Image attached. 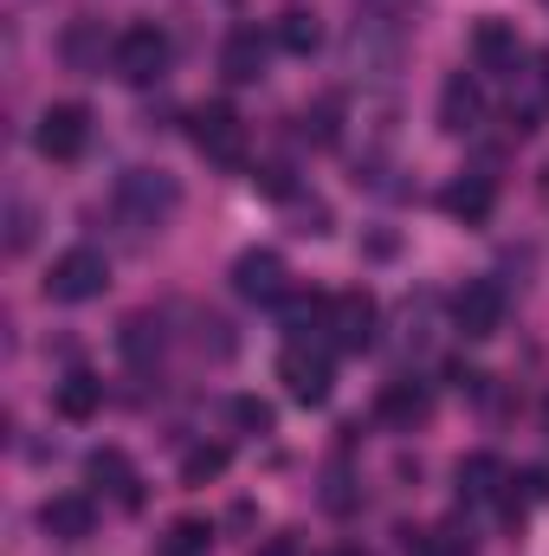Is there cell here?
<instances>
[{
    "instance_id": "1",
    "label": "cell",
    "mask_w": 549,
    "mask_h": 556,
    "mask_svg": "<svg viewBox=\"0 0 549 556\" xmlns=\"http://www.w3.org/2000/svg\"><path fill=\"white\" fill-rule=\"evenodd\" d=\"M111 72H117L124 85H155V78L168 72V33L149 26V20L124 26L117 46H111Z\"/></svg>"
},
{
    "instance_id": "2",
    "label": "cell",
    "mask_w": 549,
    "mask_h": 556,
    "mask_svg": "<svg viewBox=\"0 0 549 556\" xmlns=\"http://www.w3.org/2000/svg\"><path fill=\"white\" fill-rule=\"evenodd\" d=\"M117 207H124L137 227H162V220L181 207V188H175V175H162V168H130V175L117 181Z\"/></svg>"
},
{
    "instance_id": "3",
    "label": "cell",
    "mask_w": 549,
    "mask_h": 556,
    "mask_svg": "<svg viewBox=\"0 0 549 556\" xmlns=\"http://www.w3.org/2000/svg\"><path fill=\"white\" fill-rule=\"evenodd\" d=\"M104 285H111V260H104L98 247H72V253H59V266L46 278V298H59V304H91V298H104Z\"/></svg>"
},
{
    "instance_id": "4",
    "label": "cell",
    "mask_w": 549,
    "mask_h": 556,
    "mask_svg": "<svg viewBox=\"0 0 549 556\" xmlns=\"http://www.w3.org/2000/svg\"><path fill=\"white\" fill-rule=\"evenodd\" d=\"M194 149L207 162H220V168H240L246 162V124H240V111L233 104H201L194 111Z\"/></svg>"
},
{
    "instance_id": "5",
    "label": "cell",
    "mask_w": 549,
    "mask_h": 556,
    "mask_svg": "<svg viewBox=\"0 0 549 556\" xmlns=\"http://www.w3.org/2000/svg\"><path fill=\"white\" fill-rule=\"evenodd\" d=\"M278 382L291 389V402L323 408L336 376H330V356H323V350H310V343H284V356H278Z\"/></svg>"
},
{
    "instance_id": "6",
    "label": "cell",
    "mask_w": 549,
    "mask_h": 556,
    "mask_svg": "<svg viewBox=\"0 0 549 556\" xmlns=\"http://www.w3.org/2000/svg\"><path fill=\"white\" fill-rule=\"evenodd\" d=\"M452 330H459V337H472V343L498 337V330H505V285L472 278V285L452 298Z\"/></svg>"
},
{
    "instance_id": "7",
    "label": "cell",
    "mask_w": 549,
    "mask_h": 556,
    "mask_svg": "<svg viewBox=\"0 0 549 556\" xmlns=\"http://www.w3.org/2000/svg\"><path fill=\"white\" fill-rule=\"evenodd\" d=\"M33 142H39L46 162H78L85 142H91V111H85V104H52V111L39 117Z\"/></svg>"
},
{
    "instance_id": "8",
    "label": "cell",
    "mask_w": 549,
    "mask_h": 556,
    "mask_svg": "<svg viewBox=\"0 0 549 556\" xmlns=\"http://www.w3.org/2000/svg\"><path fill=\"white\" fill-rule=\"evenodd\" d=\"M472 59H478V72H491V78H518L524 72V46H518V26L511 20H478L472 26Z\"/></svg>"
},
{
    "instance_id": "9",
    "label": "cell",
    "mask_w": 549,
    "mask_h": 556,
    "mask_svg": "<svg viewBox=\"0 0 549 556\" xmlns=\"http://www.w3.org/2000/svg\"><path fill=\"white\" fill-rule=\"evenodd\" d=\"M323 330H330L336 350H369V343H375V298H369V291H336Z\"/></svg>"
},
{
    "instance_id": "10",
    "label": "cell",
    "mask_w": 549,
    "mask_h": 556,
    "mask_svg": "<svg viewBox=\"0 0 549 556\" xmlns=\"http://www.w3.org/2000/svg\"><path fill=\"white\" fill-rule=\"evenodd\" d=\"M284 260L266 253V247H253V253H240L233 260V291L246 298V304H284Z\"/></svg>"
},
{
    "instance_id": "11",
    "label": "cell",
    "mask_w": 549,
    "mask_h": 556,
    "mask_svg": "<svg viewBox=\"0 0 549 556\" xmlns=\"http://www.w3.org/2000/svg\"><path fill=\"white\" fill-rule=\"evenodd\" d=\"M349 59L362 65V72H395L401 65V33L388 26V13H369V20H356V33H349Z\"/></svg>"
},
{
    "instance_id": "12",
    "label": "cell",
    "mask_w": 549,
    "mask_h": 556,
    "mask_svg": "<svg viewBox=\"0 0 549 556\" xmlns=\"http://www.w3.org/2000/svg\"><path fill=\"white\" fill-rule=\"evenodd\" d=\"M478 124H485V91H478V78L452 72V78L439 85V130H446V137H472Z\"/></svg>"
},
{
    "instance_id": "13",
    "label": "cell",
    "mask_w": 549,
    "mask_h": 556,
    "mask_svg": "<svg viewBox=\"0 0 549 556\" xmlns=\"http://www.w3.org/2000/svg\"><path fill=\"white\" fill-rule=\"evenodd\" d=\"M85 479H91L98 492H111V498H117L124 511H137V505H142V479H137V466H130V459H124L117 446H98V453L85 459Z\"/></svg>"
},
{
    "instance_id": "14",
    "label": "cell",
    "mask_w": 549,
    "mask_h": 556,
    "mask_svg": "<svg viewBox=\"0 0 549 556\" xmlns=\"http://www.w3.org/2000/svg\"><path fill=\"white\" fill-rule=\"evenodd\" d=\"M39 531H46L52 544H85V538L98 531V511H91V498L65 492V498H46V505H39Z\"/></svg>"
},
{
    "instance_id": "15",
    "label": "cell",
    "mask_w": 549,
    "mask_h": 556,
    "mask_svg": "<svg viewBox=\"0 0 549 556\" xmlns=\"http://www.w3.org/2000/svg\"><path fill=\"white\" fill-rule=\"evenodd\" d=\"M511 85H518V98H511V124H518V130H544V117H549V52H537L531 72H518Z\"/></svg>"
},
{
    "instance_id": "16",
    "label": "cell",
    "mask_w": 549,
    "mask_h": 556,
    "mask_svg": "<svg viewBox=\"0 0 549 556\" xmlns=\"http://www.w3.org/2000/svg\"><path fill=\"white\" fill-rule=\"evenodd\" d=\"M439 207H446L452 220H465V227H485L491 207H498V188H491V175H459V181H446Z\"/></svg>"
},
{
    "instance_id": "17",
    "label": "cell",
    "mask_w": 549,
    "mask_h": 556,
    "mask_svg": "<svg viewBox=\"0 0 549 556\" xmlns=\"http://www.w3.org/2000/svg\"><path fill=\"white\" fill-rule=\"evenodd\" d=\"M375 415H382V427H395V433H413V427H426V415H433V395H426V382H388L382 402H375Z\"/></svg>"
},
{
    "instance_id": "18",
    "label": "cell",
    "mask_w": 549,
    "mask_h": 556,
    "mask_svg": "<svg viewBox=\"0 0 549 556\" xmlns=\"http://www.w3.org/2000/svg\"><path fill=\"white\" fill-rule=\"evenodd\" d=\"M220 72H227L233 85H259V78H266V39H259V26H233V33H227Z\"/></svg>"
},
{
    "instance_id": "19",
    "label": "cell",
    "mask_w": 549,
    "mask_h": 556,
    "mask_svg": "<svg viewBox=\"0 0 549 556\" xmlns=\"http://www.w3.org/2000/svg\"><path fill=\"white\" fill-rule=\"evenodd\" d=\"M52 408H59V420H91L104 408V382H98L91 369H72V376L52 389Z\"/></svg>"
},
{
    "instance_id": "20",
    "label": "cell",
    "mask_w": 549,
    "mask_h": 556,
    "mask_svg": "<svg viewBox=\"0 0 549 556\" xmlns=\"http://www.w3.org/2000/svg\"><path fill=\"white\" fill-rule=\"evenodd\" d=\"M401 551L408 556H472V525L446 518L433 531H401Z\"/></svg>"
},
{
    "instance_id": "21",
    "label": "cell",
    "mask_w": 549,
    "mask_h": 556,
    "mask_svg": "<svg viewBox=\"0 0 549 556\" xmlns=\"http://www.w3.org/2000/svg\"><path fill=\"white\" fill-rule=\"evenodd\" d=\"M117 350H124L137 369H149V363L162 356V317H155V311H130L124 330H117Z\"/></svg>"
},
{
    "instance_id": "22",
    "label": "cell",
    "mask_w": 549,
    "mask_h": 556,
    "mask_svg": "<svg viewBox=\"0 0 549 556\" xmlns=\"http://www.w3.org/2000/svg\"><path fill=\"white\" fill-rule=\"evenodd\" d=\"M278 46H284V52H297V59H310V52L323 46L317 13H310V7H284V13H278Z\"/></svg>"
},
{
    "instance_id": "23",
    "label": "cell",
    "mask_w": 549,
    "mask_h": 556,
    "mask_svg": "<svg viewBox=\"0 0 549 556\" xmlns=\"http://www.w3.org/2000/svg\"><path fill=\"white\" fill-rule=\"evenodd\" d=\"M498 485H505V466L491 459V453H472V459H459V498H498Z\"/></svg>"
},
{
    "instance_id": "24",
    "label": "cell",
    "mask_w": 549,
    "mask_h": 556,
    "mask_svg": "<svg viewBox=\"0 0 549 556\" xmlns=\"http://www.w3.org/2000/svg\"><path fill=\"white\" fill-rule=\"evenodd\" d=\"M59 52H65V65H72V72H98V65H104V39H98V26H91V20H72V33L59 39Z\"/></svg>"
},
{
    "instance_id": "25",
    "label": "cell",
    "mask_w": 549,
    "mask_h": 556,
    "mask_svg": "<svg viewBox=\"0 0 549 556\" xmlns=\"http://www.w3.org/2000/svg\"><path fill=\"white\" fill-rule=\"evenodd\" d=\"M207 544H214V525L207 518H175L168 538H162V556H207Z\"/></svg>"
},
{
    "instance_id": "26",
    "label": "cell",
    "mask_w": 549,
    "mask_h": 556,
    "mask_svg": "<svg viewBox=\"0 0 549 556\" xmlns=\"http://www.w3.org/2000/svg\"><path fill=\"white\" fill-rule=\"evenodd\" d=\"M227 420H233L240 433H272L278 427L272 402H259V395H233V402H227Z\"/></svg>"
},
{
    "instance_id": "27",
    "label": "cell",
    "mask_w": 549,
    "mask_h": 556,
    "mask_svg": "<svg viewBox=\"0 0 549 556\" xmlns=\"http://www.w3.org/2000/svg\"><path fill=\"white\" fill-rule=\"evenodd\" d=\"M336 117H343V104H336V98H317V104L304 111V137L317 142V149H330V142L343 137V124H336Z\"/></svg>"
},
{
    "instance_id": "28",
    "label": "cell",
    "mask_w": 549,
    "mask_h": 556,
    "mask_svg": "<svg viewBox=\"0 0 549 556\" xmlns=\"http://www.w3.org/2000/svg\"><path fill=\"white\" fill-rule=\"evenodd\" d=\"M227 459H233L227 446H194V453L181 459V485H207V479H220V472H227Z\"/></svg>"
},
{
    "instance_id": "29",
    "label": "cell",
    "mask_w": 549,
    "mask_h": 556,
    "mask_svg": "<svg viewBox=\"0 0 549 556\" xmlns=\"http://www.w3.org/2000/svg\"><path fill=\"white\" fill-rule=\"evenodd\" d=\"M33 227H39V214L26 201H7V253H26L33 247Z\"/></svg>"
},
{
    "instance_id": "30",
    "label": "cell",
    "mask_w": 549,
    "mask_h": 556,
    "mask_svg": "<svg viewBox=\"0 0 549 556\" xmlns=\"http://www.w3.org/2000/svg\"><path fill=\"white\" fill-rule=\"evenodd\" d=\"M253 188H266V194H272V201H291V168H259V175H253Z\"/></svg>"
},
{
    "instance_id": "31",
    "label": "cell",
    "mask_w": 549,
    "mask_h": 556,
    "mask_svg": "<svg viewBox=\"0 0 549 556\" xmlns=\"http://www.w3.org/2000/svg\"><path fill=\"white\" fill-rule=\"evenodd\" d=\"M259 556H297V544H291V538H272V544H266Z\"/></svg>"
},
{
    "instance_id": "32",
    "label": "cell",
    "mask_w": 549,
    "mask_h": 556,
    "mask_svg": "<svg viewBox=\"0 0 549 556\" xmlns=\"http://www.w3.org/2000/svg\"><path fill=\"white\" fill-rule=\"evenodd\" d=\"M395 7H408V0H362V13H395Z\"/></svg>"
},
{
    "instance_id": "33",
    "label": "cell",
    "mask_w": 549,
    "mask_h": 556,
    "mask_svg": "<svg viewBox=\"0 0 549 556\" xmlns=\"http://www.w3.org/2000/svg\"><path fill=\"white\" fill-rule=\"evenodd\" d=\"M336 556H369V551H336Z\"/></svg>"
},
{
    "instance_id": "34",
    "label": "cell",
    "mask_w": 549,
    "mask_h": 556,
    "mask_svg": "<svg viewBox=\"0 0 549 556\" xmlns=\"http://www.w3.org/2000/svg\"><path fill=\"white\" fill-rule=\"evenodd\" d=\"M544 433H549V402H544Z\"/></svg>"
},
{
    "instance_id": "35",
    "label": "cell",
    "mask_w": 549,
    "mask_h": 556,
    "mask_svg": "<svg viewBox=\"0 0 549 556\" xmlns=\"http://www.w3.org/2000/svg\"><path fill=\"white\" fill-rule=\"evenodd\" d=\"M544 7H549V0H544Z\"/></svg>"
}]
</instances>
